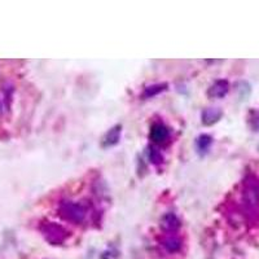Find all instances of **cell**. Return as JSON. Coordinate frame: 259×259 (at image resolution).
<instances>
[{"label":"cell","mask_w":259,"mask_h":259,"mask_svg":"<svg viewBox=\"0 0 259 259\" xmlns=\"http://www.w3.org/2000/svg\"><path fill=\"white\" fill-rule=\"evenodd\" d=\"M60 215L62 218L66 219V221L74 222V223H80L83 222L85 217V210L82 205L75 202H71V201H65L61 202L59 207Z\"/></svg>","instance_id":"6da1fadb"},{"label":"cell","mask_w":259,"mask_h":259,"mask_svg":"<svg viewBox=\"0 0 259 259\" xmlns=\"http://www.w3.org/2000/svg\"><path fill=\"white\" fill-rule=\"evenodd\" d=\"M41 232L45 239L52 245H61L65 240L68 239L69 232L64 227L56 223H47L41 227Z\"/></svg>","instance_id":"7a4b0ae2"},{"label":"cell","mask_w":259,"mask_h":259,"mask_svg":"<svg viewBox=\"0 0 259 259\" xmlns=\"http://www.w3.org/2000/svg\"><path fill=\"white\" fill-rule=\"evenodd\" d=\"M168 128L165 126V124L162 123H154L150 128L149 133V138L150 140L156 144H162V143H165L166 140L168 139Z\"/></svg>","instance_id":"3957f363"},{"label":"cell","mask_w":259,"mask_h":259,"mask_svg":"<svg viewBox=\"0 0 259 259\" xmlns=\"http://www.w3.org/2000/svg\"><path fill=\"white\" fill-rule=\"evenodd\" d=\"M228 91H230V83L224 79H221L217 80V82L210 87L209 91H207V95H209V97H211V99H222V97H224L228 94Z\"/></svg>","instance_id":"277c9868"},{"label":"cell","mask_w":259,"mask_h":259,"mask_svg":"<svg viewBox=\"0 0 259 259\" xmlns=\"http://www.w3.org/2000/svg\"><path fill=\"white\" fill-rule=\"evenodd\" d=\"M121 133H122V126L121 124H117V126L112 127V128L105 134L103 139V147L109 148L114 147L118 144L119 139H121Z\"/></svg>","instance_id":"5b68a950"},{"label":"cell","mask_w":259,"mask_h":259,"mask_svg":"<svg viewBox=\"0 0 259 259\" xmlns=\"http://www.w3.org/2000/svg\"><path fill=\"white\" fill-rule=\"evenodd\" d=\"M223 115V112L219 108H206V109L202 112V123L205 126H211V124L217 123Z\"/></svg>","instance_id":"8992f818"},{"label":"cell","mask_w":259,"mask_h":259,"mask_svg":"<svg viewBox=\"0 0 259 259\" xmlns=\"http://www.w3.org/2000/svg\"><path fill=\"white\" fill-rule=\"evenodd\" d=\"M161 226L163 227V230L168 231V232H175L180 227V222L179 219L177 218V215L170 212V214H166L162 219Z\"/></svg>","instance_id":"52a82bcc"},{"label":"cell","mask_w":259,"mask_h":259,"mask_svg":"<svg viewBox=\"0 0 259 259\" xmlns=\"http://www.w3.org/2000/svg\"><path fill=\"white\" fill-rule=\"evenodd\" d=\"M211 144L212 138L210 135H200L197 138V140H196V147H197L198 153H200L201 156L207 153V150L210 149Z\"/></svg>","instance_id":"ba28073f"},{"label":"cell","mask_w":259,"mask_h":259,"mask_svg":"<svg viewBox=\"0 0 259 259\" xmlns=\"http://www.w3.org/2000/svg\"><path fill=\"white\" fill-rule=\"evenodd\" d=\"M162 245H163V247H165L168 253H177L178 250H180V247H182V241L178 239L177 236H167L162 241Z\"/></svg>","instance_id":"9c48e42d"},{"label":"cell","mask_w":259,"mask_h":259,"mask_svg":"<svg viewBox=\"0 0 259 259\" xmlns=\"http://www.w3.org/2000/svg\"><path fill=\"white\" fill-rule=\"evenodd\" d=\"M166 89H167V84H166V83H159V84L149 85V87H147V89H145L144 96L147 97V99L157 96V95L161 94V92L166 91Z\"/></svg>","instance_id":"30bf717a"},{"label":"cell","mask_w":259,"mask_h":259,"mask_svg":"<svg viewBox=\"0 0 259 259\" xmlns=\"http://www.w3.org/2000/svg\"><path fill=\"white\" fill-rule=\"evenodd\" d=\"M149 159L150 162H153V163L158 165V163H161L162 162L163 157H162V154L159 153L158 149H156V148H149Z\"/></svg>","instance_id":"8fae6325"},{"label":"cell","mask_w":259,"mask_h":259,"mask_svg":"<svg viewBox=\"0 0 259 259\" xmlns=\"http://www.w3.org/2000/svg\"><path fill=\"white\" fill-rule=\"evenodd\" d=\"M249 122H250V127L253 128V131H259V110L251 113Z\"/></svg>","instance_id":"7c38bea8"}]
</instances>
